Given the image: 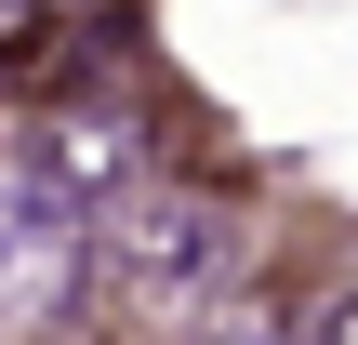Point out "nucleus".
Segmentation results:
<instances>
[{
  "label": "nucleus",
  "mask_w": 358,
  "mask_h": 345,
  "mask_svg": "<svg viewBox=\"0 0 358 345\" xmlns=\"http://www.w3.org/2000/svg\"><path fill=\"white\" fill-rule=\"evenodd\" d=\"M226 279H239V226L213 199H186V186H133L93 226V293L133 332H199L226 306Z\"/></svg>",
  "instance_id": "f257e3e1"
},
{
  "label": "nucleus",
  "mask_w": 358,
  "mask_h": 345,
  "mask_svg": "<svg viewBox=\"0 0 358 345\" xmlns=\"http://www.w3.org/2000/svg\"><path fill=\"white\" fill-rule=\"evenodd\" d=\"M80 279H93V226H80L27 160H0V332H40Z\"/></svg>",
  "instance_id": "f03ea898"
},
{
  "label": "nucleus",
  "mask_w": 358,
  "mask_h": 345,
  "mask_svg": "<svg viewBox=\"0 0 358 345\" xmlns=\"http://www.w3.org/2000/svg\"><path fill=\"white\" fill-rule=\"evenodd\" d=\"M133 160H146V146H133V120H120V106H66V120H40V133H27V173H40L80 226H106V213L133 199Z\"/></svg>",
  "instance_id": "7ed1b4c3"
},
{
  "label": "nucleus",
  "mask_w": 358,
  "mask_h": 345,
  "mask_svg": "<svg viewBox=\"0 0 358 345\" xmlns=\"http://www.w3.org/2000/svg\"><path fill=\"white\" fill-rule=\"evenodd\" d=\"M186 345H279V319H266V306H213Z\"/></svg>",
  "instance_id": "20e7f679"
},
{
  "label": "nucleus",
  "mask_w": 358,
  "mask_h": 345,
  "mask_svg": "<svg viewBox=\"0 0 358 345\" xmlns=\"http://www.w3.org/2000/svg\"><path fill=\"white\" fill-rule=\"evenodd\" d=\"M319 345H358V293H345V306H332V332H319Z\"/></svg>",
  "instance_id": "39448f33"
}]
</instances>
